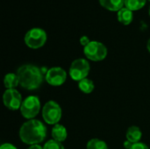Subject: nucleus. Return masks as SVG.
<instances>
[{
  "mask_svg": "<svg viewBox=\"0 0 150 149\" xmlns=\"http://www.w3.org/2000/svg\"><path fill=\"white\" fill-rule=\"evenodd\" d=\"M149 1H150V0H149Z\"/></svg>",
  "mask_w": 150,
  "mask_h": 149,
  "instance_id": "obj_26",
  "label": "nucleus"
},
{
  "mask_svg": "<svg viewBox=\"0 0 150 149\" xmlns=\"http://www.w3.org/2000/svg\"><path fill=\"white\" fill-rule=\"evenodd\" d=\"M21 115L30 120L33 119L40 111V101L36 96H29L23 100V103L20 107Z\"/></svg>",
  "mask_w": 150,
  "mask_h": 149,
  "instance_id": "obj_6",
  "label": "nucleus"
},
{
  "mask_svg": "<svg viewBox=\"0 0 150 149\" xmlns=\"http://www.w3.org/2000/svg\"><path fill=\"white\" fill-rule=\"evenodd\" d=\"M130 149H149V148L148 147L147 144L140 141L138 143H134Z\"/></svg>",
  "mask_w": 150,
  "mask_h": 149,
  "instance_id": "obj_19",
  "label": "nucleus"
},
{
  "mask_svg": "<svg viewBox=\"0 0 150 149\" xmlns=\"http://www.w3.org/2000/svg\"><path fill=\"white\" fill-rule=\"evenodd\" d=\"M91 70L90 63L83 58H78L73 61L69 68L70 77L76 82H80L84 78H87Z\"/></svg>",
  "mask_w": 150,
  "mask_h": 149,
  "instance_id": "obj_5",
  "label": "nucleus"
},
{
  "mask_svg": "<svg viewBox=\"0 0 150 149\" xmlns=\"http://www.w3.org/2000/svg\"><path fill=\"white\" fill-rule=\"evenodd\" d=\"M117 17H118L119 22H120L122 25H127L131 24V22L133 21L134 14L131 10H129L126 7H123L121 10H120L118 11Z\"/></svg>",
  "mask_w": 150,
  "mask_h": 149,
  "instance_id": "obj_13",
  "label": "nucleus"
},
{
  "mask_svg": "<svg viewBox=\"0 0 150 149\" xmlns=\"http://www.w3.org/2000/svg\"><path fill=\"white\" fill-rule=\"evenodd\" d=\"M62 116L61 106L55 101H47L42 108L43 120L48 125H56L59 123Z\"/></svg>",
  "mask_w": 150,
  "mask_h": 149,
  "instance_id": "obj_3",
  "label": "nucleus"
},
{
  "mask_svg": "<svg viewBox=\"0 0 150 149\" xmlns=\"http://www.w3.org/2000/svg\"><path fill=\"white\" fill-rule=\"evenodd\" d=\"M27 149H43V147H41L40 144H37V145H32V146H30Z\"/></svg>",
  "mask_w": 150,
  "mask_h": 149,
  "instance_id": "obj_23",
  "label": "nucleus"
},
{
  "mask_svg": "<svg viewBox=\"0 0 150 149\" xmlns=\"http://www.w3.org/2000/svg\"><path fill=\"white\" fill-rule=\"evenodd\" d=\"M87 149H108V146L105 141L99 139H91L87 142Z\"/></svg>",
  "mask_w": 150,
  "mask_h": 149,
  "instance_id": "obj_17",
  "label": "nucleus"
},
{
  "mask_svg": "<svg viewBox=\"0 0 150 149\" xmlns=\"http://www.w3.org/2000/svg\"><path fill=\"white\" fill-rule=\"evenodd\" d=\"M147 48H148L149 52L150 53V39L148 40V43H147Z\"/></svg>",
  "mask_w": 150,
  "mask_h": 149,
  "instance_id": "obj_24",
  "label": "nucleus"
},
{
  "mask_svg": "<svg viewBox=\"0 0 150 149\" xmlns=\"http://www.w3.org/2000/svg\"><path fill=\"white\" fill-rule=\"evenodd\" d=\"M146 1L147 0H125V6L126 8L134 11L144 7Z\"/></svg>",
  "mask_w": 150,
  "mask_h": 149,
  "instance_id": "obj_16",
  "label": "nucleus"
},
{
  "mask_svg": "<svg viewBox=\"0 0 150 149\" xmlns=\"http://www.w3.org/2000/svg\"><path fill=\"white\" fill-rule=\"evenodd\" d=\"M149 15H150V7H149Z\"/></svg>",
  "mask_w": 150,
  "mask_h": 149,
  "instance_id": "obj_25",
  "label": "nucleus"
},
{
  "mask_svg": "<svg viewBox=\"0 0 150 149\" xmlns=\"http://www.w3.org/2000/svg\"><path fill=\"white\" fill-rule=\"evenodd\" d=\"M83 54L92 61H100L107 56V48L103 43L93 40L83 47Z\"/></svg>",
  "mask_w": 150,
  "mask_h": 149,
  "instance_id": "obj_4",
  "label": "nucleus"
},
{
  "mask_svg": "<svg viewBox=\"0 0 150 149\" xmlns=\"http://www.w3.org/2000/svg\"><path fill=\"white\" fill-rule=\"evenodd\" d=\"M43 149H65V148L61 142L54 140H49L44 144Z\"/></svg>",
  "mask_w": 150,
  "mask_h": 149,
  "instance_id": "obj_18",
  "label": "nucleus"
},
{
  "mask_svg": "<svg viewBox=\"0 0 150 149\" xmlns=\"http://www.w3.org/2000/svg\"><path fill=\"white\" fill-rule=\"evenodd\" d=\"M142 132L140 129V127H138L136 126H130L126 133L127 140L134 144L140 142V141L142 140Z\"/></svg>",
  "mask_w": 150,
  "mask_h": 149,
  "instance_id": "obj_11",
  "label": "nucleus"
},
{
  "mask_svg": "<svg viewBox=\"0 0 150 149\" xmlns=\"http://www.w3.org/2000/svg\"><path fill=\"white\" fill-rule=\"evenodd\" d=\"M3 102L4 106L11 111L19 110L23 103L22 96L16 89L6 90L3 95Z\"/></svg>",
  "mask_w": 150,
  "mask_h": 149,
  "instance_id": "obj_8",
  "label": "nucleus"
},
{
  "mask_svg": "<svg viewBox=\"0 0 150 149\" xmlns=\"http://www.w3.org/2000/svg\"><path fill=\"white\" fill-rule=\"evenodd\" d=\"M16 74L19 80V85L27 90L39 89L44 80L42 70L33 64H25L20 66Z\"/></svg>",
  "mask_w": 150,
  "mask_h": 149,
  "instance_id": "obj_2",
  "label": "nucleus"
},
{
  "mask_svg": "<svg viewBox=\"0 0 150 149\" xmlns=\"http://www.w3.org/2000/svg\"><path fill=\"white\" fill-rule=\"evenodd\" d=\"M47 41V33L41 28H33L25 35V45L32 49L40 48Z\"/></svg>",
  "mask_w": 150,
  "mask_h": 149,
  "instance_id": "obj_7",
  "label": "nucleus"
},
{
  "mask_svg": "<svg viewBox=\"0 0 150 149\" xmlns=\"http://www.w3.org/2000/svg\"><path fill=\"white\" fill-rule=\"evenodd\" d=\"M100 4L108 11H119L125 5V0H99Z\"/></svg>",
  "mask_w": 150,
  "mask_h": 149,
  "instance_id": "obj_12",
  "label": "nucleus"
},
{
  "mask_svg": "<svg viewBox=\"0 0 150 149\" xmlns=\"http://www.w3.org/2000/svg\"><path fill=\"white\" fill-rule=\"evenodd\" d=\"M51 135L53 140L62 143L66 141L68 136V132L64 126L61 124H56L54 126V127L51 130Z\"/></svg>",
  "mask_w": 150,
  "mask_h": 149,
  "instance_id": "obj_10",
  "label": "nucleus"
},
{
  "mask_svg": "<svg viewBox=\"0 0 150 149\" xmlns=\"http://www.w3.org/2000/svg\"><path fill=\"white\" fill-rule=\"evenodd\" d=\"M133 145H134V143L130 142V141H127V140H126V141H124V143H123V146H124V148L125 149H130L132 148Z\"/></svg>",
  "mask_w": 150,
  "mask_h": 149,
  "instance_id": "obj_22",
  "label": "nucleus"
},
{
  "mask_svg": "<svg viewBox=\"0 0 150 149\" xmlns=\"http://www.w3.org/2000/svg\"><path fill=\"white\" fill-rule=\"evenodd\" d=\"M78 88L83 93L91 94L94 90L95 85H94V83L92 80H91L89 78H84L78 83Z\"/></svg>",
  "mask_w": 150,
  "mask_h": 149,
  "instance_id": "obj_15",
  "label": "nucleus"
},
{
  "mask_svg": "<svg viewBox=\"0 0 150 149\" xmlns=\"http://www.w3.org/2000/svg\"><path fill=\"white\" fill-rule=\"evenodd\" d=\"M67 79L66 71L60 67H53L47 70L45 75V80L47 83L54 87L62 85Z\"/></svg>",
  "mask_w": 150,
  "mask_h": 149,
  "instance_id": "obj_9",
  "label": "nucleus"
},
{
  "mask_svg": "<svg viewBox=\"0 0 150 149\" xmlns=\"http://www.w3.org/2000/svg\"><path fill=\"white\" fill-rule=\"evenodd\" d=\"M4 84L6 90L16 89L19 85V80H18L17 74H14V73L6 74L4 78Z\"/></svg>",
  "mask_w": 150,
  "mask_h": 149,
  "instance_id": "obj_14",
  "label": "nucleus"
},
{
  "mask_svg": "<svg viewBox=\"0 0 150 149\" xmlns=\"http://www.w3.org/2000/svg\"><path fill=\"white\" fill-rule=\"evenodd\" d=\"M90 42H91V40H90V39H89L87 36H82L81 39H80V43H81V45H82L83 47H86Z\"/></svg>",
  "mask_w": 150,
  "mask_h": 149,
  "instance_id": "obj_20",
  "label": "nucleus"
},
{
  "mask_svg": "<svg viewBox=\"0 0 150 149\" xmlns=\"http://www.w3.org/2000/svg\"><path fill=\"white\" fill-rule=\"evenodd\" d=\"M47 134L46 126L38 119H30L25 122L19 129V139L27 145H37L43 142Z\"/></svg>",
  "mask_w": 150,
  "mask_h": 149,
  "instance_id": "obj_1",
  "label": "nucleus"
},
{
  "mask_svg": "<svg viewBox=\"0 0 150 149\" xmlns=\"http://www.w3.org/2000/svg\"><path fill=\"white\" fill-rule=\"evenodd\" d=\"M0 149H18L14 145L11 144V143H4L1 147Z\"/></svg>",
  "mask_w": 150,
  "mask_h": 149,
  "instance_id": "obj_21",
  "label": "nucleus"
}]
</instances>
